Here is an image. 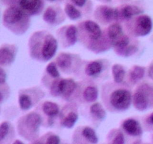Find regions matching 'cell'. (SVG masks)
I'll return each mask as SVG.
<instances>
[{"mask_svg":"<svg viewBox=\"0 0 153 144\" xmlns=\"http://www.w3.org/2000/svg\"><path fill=\"white\" fill-rule=\"evenodd\" d=\"M132 95L128 90L120 88L114 91L110 96V102L113 107L118 110H126L130 106Z\"/></svg>","mask_w":153,"mask_h":144,"instance_id":"obj_1","label":"cell"},{"mask_svg":"<svg viewBox=\"0 0 153 144\" xmlns=\"http://www.w3.org/2000/svg\"><path fill=\"white\" fill-rule=\"evenodd\" d=\"M28 14L23 11L21 8L16 6L8 7L3 14V21L7 25H15L19 23L24 18H26Z\"/></svg>","mask_w":153,"mask_h":144,"instance_id":"obj_2","label":"cell"},{"mask_svg":"<svg viewBox=\"0 0 153 144\" xmlns=\"http://www.w3.org/2000/svg\"><path fill=\"white\" fill-rule=\"evenodd\" d=\"M152 28V21L150 16L142 15L137 17L134 26V34L137 36H145L149 34Z\"/></svg>","mask_w":153,"mask_h":144,"instance_id":"obj_3","label":"cell"},{"mask_svg":"<svg viewBox=\"0 0 153 144\" xmlns=\"http://www.w3.org/2000/svg\"><path fill=\"white\" fill-rule=\"evenodd\" d=\"M58 49V41L51 34H47L45 37L42 47V56L43 59L48 61L55 56Z\"/></svg>","mask_w":153,"mask_h":144,"instance_id":"obj_4","label":"cell"},{"mask_svg":"<svg viewBox=\"0 0 153 144\" xmlns=\"http://www.w3.org/2000/svg\"><path fill=\"white\" fill-rule=\"evenodd\" d=\"M19 6L28 15H34L42 10L41 0H19Z\"/></svg>","mask_w":153,"mask_h":144,"instance_id":"obj_5","label":"cell"},{"mask_svg":"<svg viewBox=\"0 0 153 144\" xmlns=\"http://www.w3.org/2000/svg\"><path fill=\"white\" fill-rule=\"evenodd\" d=\"M123 128L128 134L131 136H140L143 133V130L138 121L134 118L126 119L123 123Z\"/></svg>","mask_w":153,"mask_h":144,"instance_id":"obj_6","label":"cell"},{"mask_svg":"<svg viewBox=\"0 0 153 144\" xmlns=\"http://www.w3.org/2000/svg\"><path fill=\"white\" fill-rule=\"evenodd\" d=\"M133 104L137 110L143 111L147 109L149 106V100L146 93L144 91L138 89L132 96Z\"/></svg>","mask_w":153,"mask_h":144,"instance_id":"obj_7","label":"cell"},{"mask_svg":"<svg viewBox=\"0 0 153 144\" xmlns=\"http://www.w3.org/2000/svg\"><path fill=\"white\" fill-rule=\"evenodd\" d=\"M84 26L89 34L90 38L94 40H98L102 37V29L99 24L92 20H87L84 22Z\"/></svg>","mask_w":153,"mask_h":144,"instance_id":"obj_8","label":"cell"},{"mask_svg":"<svg viewBox=\"0 0 153 144\" xmlns=\"http://www.w3.org/2000/svg\"><path fill=\"white\" fill-rule=\"evenodd\" d=\"M25 124L31 131H37L41 124V117L37 112H30L25 116Z\"/></svg>","mask_w":153,"mask_h":144,"instance_id":"obj_9","label":"cell"},{"mask_svg":"<svg viewBox=\"0 0 153 144\" xmlns=\"http://www.w3.org/2000/svg\"><path fill=\"white\" fill-rule=\"evenodd\" d=\"M76 87V83L72 79H64L59 81L60 94L64 97H69L73 94Z\"/></svg>","mask_w":153,"mask_h":144,"instance_id":"obj_10","label":"cell"},{"mask_svg":"<svg viewBox=\"0 0 153 144\" xmlns=\"http://www.w3.org/2000/svg\"><path fill=\"white\" fill-rule=\"evenodd\" d=\"M100 14L107 22L117 20L120 17V12L117 8H113L107 6H102L99 8Z\"/></svg>","mask_w":153,"mask_h":144,"instance_id":"obj_11","label":"cell"},{"mask_svg":"<svg viewBox=\"0 0 153 144\" xmlns=\"http://www.w3.org/2000/svg\"><path fill=\"white\" fill-rule=\"evenodd\" d=\"M120 16L125 18V19H129L132 17L133 16L135 15L140 14L143 12V10L141 8L136 5H132V4H128L125 5L119 10Z\"/></svg>","mask_w":153,"mask_h":144,"instance_id":"obj_12","label":"cell"},{"mask_svg":"<svg viewBox=\"0 0 153 144\" xmlns=\"http://www.w3.org/2000/svg\"><path fill=\"white\" fill-rule=\"evenodd\" d=\"M123 35H124V34L123 32L122 26L119 23H113L108 28V36L111 43L120 38Z\"/></svg>","mask_w":153,"mask_h":144,"instance_id":"obj_13","label":"cell"},{"mask_svg":"<svg viewBox=\"0 0 153 144\" xmlns=\"http://www.w3.org/2000/svg\"><path fill=\"white\" fill-rule=\"evenodd\" d=\"M14 60V54L7 47L0 48V64L6 65L12 63Z\"/></svg>","mask_w":153,"mask_h":144,"instance_id":"obj_14","label":"cell"},{"mask_svg":"<svg viewBox=\"0 0 153 144\" xmlns=\"http://www.w3.org/2000/svg\"><path fill=\"white\" fill-rule=\"evenodd\" d=\"M112 74H113L114 82L117 83H121L125 77L126 70L123 66L121 64H115L112 67Z\"/></svg>","mask_w":153,"mask_h":144,"instance_id":"obj_15","label":"cell"},{"mask_svg":"<svg viewBox=\"0 0 153 144\" xmlns=\"http://www.w3.org/2000/svg\"><path fill=\"white\" fill-rule=\"evenodd\" d=\"M102 70V64L100 61H94L87 65L85 72L88 76H96Z\"/></svg>","mask_w":153,"mask_h":144,"instance_id":"obj_16","label":"cell"},{"mask_svg":"<svg viewBox=\"0 0 153 144\" xmlns=\"http://www.w3.org/2000/svg\"><path fill=\"white\" fill-rule=\"evenodd\" d=\"M43 111L48 116L53 117L59 112V106L54 102L46 101L43 104Z\"/></svg>","mask_w":153,"mask_h":144,"instance_id":"obj_17","label":"cell"},{"mask_svg":"<svg viewBox=\"0 0 153 144\" xmlns=\"http://www.w3.org/2000/svg\"><path fill=\"white\" fill-rule=\"evenodd\" d=\"M145 74V68L139 65H135L132 68L129 73L130 80L135 83L143 77Z\"/></svg>","mask_w":153,"mask_h":144,"instance_id":"obj_18","label":"cell"},{"mask_svg":"<svg viewBox=\"0 0 153 144\" xmlns=\"http://www.w3.org/2000/svg\"><path fill=\"white\" fill-rule=\"evenodd\" d=\"M58 66L61 69H67L70 67L72 64L71 56L69 53L63 52L58 56L56 59Z\"/></svg>","mask_w":153,"mask_h":144,"instance_id":"obj_19","label":"cell"},{"mask_svg":"<svg viewBox=\"0 0 153 144\" xmlns=\"http://www.w3.org/2000/svg\"><path fill=\"white\" fill-rule=\"evenodd\" d=\"M84 98L88 102H94L97 100L98 98V89L94 86L87 87L83 93Z\"/></svg>","mask_w":153,"mask_h":144,"instance_id":"obj_20","label":"cell"},{"mask_svg":"<svg viewBox=\"0 0 153 144\" xmlns=\"http://www.w3.org/2000/svg\"><path fill=\"white\" fill-rule=\"evenodd\" d=\"M91 112L100 120L104 119L106 117V112L102 105L100 103H95L91 106Z\"/></svg>","mask_w":153,"mask_h":144,"instance_id":"obj_21","label":"cell"},{"mask_svg":"<svg viewBox=\"0 0 153 144\" xmlns=\"http://www.w3.org/2000/svg\"><path fill=\"white\" fill-rule=\"evenodd\" d=\"M64 10H65L66 14L69 16V18L70 20H76L79 19L82 16L81 12L75 6H73L71 4H66Z\"/></svg>","mask_w":153,"mask_h":144,"instance_id":"obj_22","label":"cell"},{"mask_svg":"<svg viewBox=\"0 0 153 144\" xmlns=\"http://www.w3.org/2000/svg\"><path fill=\"white\" fill-rule=\"evenodd\" d=\"M82 135L91 143L97 144L98 142V136L95 130L91 128L85 127L82 130Z\"/></svg>","mask_w":153,"mask_h":144,"instance_id":"obj_23","label":"cell"},{"mask_svg":"<svg viewBox=\"0 0 153 144\" xmlns=\"http://www.w3.org/2000/svg\"><path fill=\"white\" fill-rule=\"evenodd\" d=\"M78 120V115L75 112H71L62 120L61 124L67 128H72Z\"/></svg>","mask_w":153,"mask_h":144,"instance_id":"obj_24","label":"cell"},{"mask_svg":"<svg viewBox=\"0 0 153 144\" xmlns=\"http://www.w3.org/2000/svg\"><path fill=\"white\" fill-rule=\"evenodd\" d=\"M77 34L78 29L75 26H70L67 28V31H66V37H67V40H68L70 45H73L76 43V40H77Z\"/></svg>","mask_w":153,"mask_h":144,"instance_id":"obj_25","label":"cell"},{"mask_svg":"<svg viewBox=\"0 0 153 144\" xmlns=\"http://www.w3.org/2000/svg\"><path fill=\"white\" fill-rule=\"evenodd\" d=\"M57 17V13L55 9L52 7H49L45 10L43 15V20L49 24H53L55 22Z\"/></svg>","mask_w":153,"mask_h":144,"instance_id":"obj_26","label":"cell"},{"mask_svg":"<svg viewBox=\"0 0 153 144\" xmlns=\"http://www.w3.org/2000/svg\"><path fill=\"white\" fill-rule=\"evenodd\" d=\"M19 104L22 110H28L31 107L32 102L27 94H20L19 97Z\"/></svg>","mask_w":153,"mask_h":144,"instance_id":"obj_27","label":"cell"},{"mask_svg":"<svg viewBox=\"0 0 153 144\" xmlns=\"http://www.w3.org/2000/svg\"><path fill=\"white\" fill-rule=\"evenodd\" d=\"M129 43V38H128V36L126 35H123L120 38H119L118 40H117L116 41L113 42L112 44L114 46H115L117 49L120 50H124L126 47H127Z\"/></svg>","mask_w":153,"mask_h":144,"instance_id":"obj_28","label":"cell"},{"mask_svg":"<svg viewBox=\"0 0 153 144\" xmlns=\"http://www.w3.org/2000/svg\"><path fill=\"white\" fill-rule=\"evenodd\" d=\"M46 71L51 76L54 78H58L60 76V73L58 70L57 66L55 62H50L46 67Z\"/></svg>","mask_w":153,"mask_h":144,"instance_id":"obj_29","label":"cell"},{"mask_svg":"<svg viewBox=\"0 0 153 144\" xmlns=\"http://www.w3.org/2000/svg\"><path fill=\"white\" fill-rule=\"evenodd\" d=\"M10 130V124L7 122H3L0 124V142L2 141L8 134Z\"/></svg>","mask_w":153,"mask_h":144,"instance_id":"obj_30","label":"cell"},{"mask_svg":"<svg viewBox=\"0 0 153 144\" xmlns=\"http://www.w3.org/2000/svg\"><path fill=\"white\" fill-rule=\"evenodd\" d=\"M51 94L54 96H58V94H60L59 92V81L58 80H55L52 82V85L51 86Z\"/></svg>","mask_w":153,"mask_h":144,"instance_id":"obj_31","label":"cell"},{"mask_svg":"<svg viewBox=\"0 0 153 144\" xmlns=\"http://www.w3.org/2000/svg\"><path fill=\"white\" fill-rule=\"evenodd\" d=\"M124 50H125V51L123 52L124 55H125L126 56H128L133 55L134 53H135L137 50V48L135 46L131 45V46H127V47H126Z\"/></svg>","mask_w":153,"mask_h":144,"instance_id":"obj_32","label":"cell"},{"mask_svg":"<svg viewBox=\"0 0 153 144\" xmlns=\"http://www.w3.org/2000/svg\"><path fill=\"white\" fill-rule=\"evenodd\" d=\"M60 143V137L58 135H51L48 137L46 140V144H59Z\"/></svg>","mask_w":153,"mask_h":144,"instance_id":"obj_33","label":"cell"},{"mask_svg":"<svg viewBox=\"0 0 153 144\" xmlns=\"http://www.w3.org/2000/svg\"><path fill=\"white\" fill-rule=\"evenodd\" d=\"M112 144H125V139H124V136L123 133L119 132L117 134Z\"/></svg>","mask_w":153,"mask_h":144,"instance_id":"obj_34","label":"cell"},{"mask_svg":"<svg viewBox=\"0 0 153 144\" xmlns=\"http://www.w3.org/2000/svg\"><path fill=\"white\" fill-rule=\"evenodd\" d=\"M6 81V74L4 70L0 67V84L4 83Z\"/></svg>","mask_w":153,"mask_h":144,"instance_id":"obj_35","label":"cell"},{"mask_svg":"<svg viewBox=\"0 0 153 144\" xmlns=\"http://www.w3.org/2000/svg\"><path fill=\"white\" fill-rule=\"evenodd\" d=\"M72 2L76 5L79 6V7H82V6L85 5V2H86V0H72Z\"/></svg>","mask_w":153,"mask_h":144,"instance_id":"obj_36","label":"cell"},{"mask_svg":"<svg viewBox=\"0 0 153 144\" xmlns=\"http://www.w3.org/2000/svg\"><path fill=\"white\" fill-rule=\"evenodd\" d=\"M148 74H149V76L151 78V79L153 80V64L149 67V70H148Z\"/></svg>","mask_w":153,"mask_h":144,"instance_id":"obj_37","label":"cell"},{"mask_svg":"<svg viewBox=\"0 0 153 144\" xmlns=\"http://www.w3.org/2000/svg\"><path fill=\"white\" fill-rule=\"evenodd\" d=\"M147 120H148V122H149L150 124H153V112L152 114H151L150 116H149V117H148Z\"/></svg>","mask_w":153,"mask_h":144,"instance_id":"obj_38","label":"cell"},{"mask_svg":"<svg viewBox=\"0 0 153 144\" xmlns=\"http://www.w3.org/2000/svg\"><path fill=\"white\" fill-rule=\"evenodd\" d=\"M13 144H24V143L22 142V141L19 140H15L14 142H13Z\"/></svg>","mask_w":153,"mask_h":144,"instance_id":"obj_39","label":"cell"},{"mask_svg":"<svg viewBox=\"0 0 153 144\" xmlns=\"http://www.w3.org/2000/svg\"><path fill=\"white\" fill-rule=\"evenodd\" d=\"M3 100V96H2V94H1V92H0V102L1 101V100Z\"/></svg>","mask_w":153,"mask_h":144,"instance_id":"obj_40","label":"cell"},{"mask_svg":"<svg viewBox=\"0 0 153 144\" xmlns=\"http://www.w3.org/2000/svg\"><path fill=\"white\" fill-rule=\"evenodd\" d=\"M34 144H43V143H42L41 142H39V141H37V142H34Z\"/></svg>","mask_w":153,"mask_h":144,"instance_id":"obj_41","label":"cell"},{"mask_svg":"<svg viewBox=\"0 0 153 144\" xmlns=\"http://www.w3.org/2000/svg\"><path fill=\"white\" fill-rule=\"evenodd\" d=\"M49 1H55V0H49Z\"/></svg>","mask_w":153,"mask_h":144,"instance_id":"obj_42","label":"cell"},{"mask_svg":"<svg viewBox=\"0 0 153 144\" xmlns=\"http://www.w3.org/2000/svg\"><path fill=\"white\" fill-rule=\"evenodd\" d=\"M108 1H110V0H108Z\"/></svg>","mask_w":153,"mask_h":144,"instance_id":"obj_43","label":"cell"}]
</instances>
